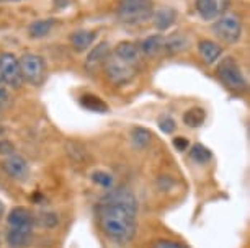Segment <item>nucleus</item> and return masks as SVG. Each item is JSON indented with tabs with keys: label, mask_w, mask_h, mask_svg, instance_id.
I'll return each instance as SVG.
<instances>
[{
	"label": "nucleus",
	"mask_w": 250,
	"mask_h": 248,
	"mask_svg": "<svg viewBox=\"0 0 250 248\" xmlns=\"http://www.w3.org/2000/svg\"><path fill=\"white\" fill-rule=\"evenodd\" d=\"M98 227L108 240L120 247L133 242L138 233V199L129 190H110L97 208Z\"/></svg>",
	"instance_id": "1"
},
{
	"label": "nucleus",
	"mask_w": 250,
	"mask_h": 248,
	"mask_svg": "<svg viewBox=\"0 0 250 248\" xmlns=\"http://www.w3.org/2000/svg\"><path fill=\"white\" fill-rule=\"evenodd\" d=\"M154 13L152 0H120L116 7V17L126 25H138V23L150 20Z\"/></svg>",
	"instance_id": "2"
},
{
	"label": "nucleus",
	"mask_w": 250,
	"mask_h": 248,
	"mask_svg": "<svg viewBox=\"0 0 250 248\" xmlns=\"http://www.w3.org/2000/svg\"><path fill=\"white\" fill-rule=\"evenodd\" d=\"M216 76L221 83L234 93H244L247 90V80L244 77V72L234 57H226L216 67Z\"/></svg>",
	"instance_id": "3"
},
{
	"label": "nucleus",
	"mask_w": 250,
	"mask_h": 248,
	"mask_svg": "<svg viewBox=\"0 0 250 248\" xmlns=\"http://www.w3.org/2000/svg\"><path fill=\"white\" fill-rule=\"evenodd\" d=\"M18 65L21 70L23 82H28L30 85L40 87L44 82L46 77V62L41 56L25 53L18 59Z\"/></svg>",
	"instance_id": "4"
},
{
	"label": "nucleus",
	"mask_w": 250,
	"mask_h": 248,
	"mask_svg": "<svg viewBox=\"0 0 250 248\" xmlns=\"http://www.w3.org/2000/svg\"><path fill=\"white\" fill-rule=\"evenodd\" d=\"M213 31L223 43H237L240 36H242V20L235 13H223L221 17L216 18Z\"/></svg>",
	"instance_id": "5"
},
{
	"label": "nucleus",
	"mask_w": 250,
	"mask_h": 248,
	"mask_svg": "<svg viewBox=\"0 0 250 248\" xmlns=\"http://www.w3.org/2000/svg\"><path fill=\"white\" fill-rule=\"evenodd\" d=\"M102 70L105 72L108 80L115 83V85H126V83L131 82L136 77V67L123 62V60L115 57L113 54H110V57L103 64Z\"/></svg>",
	"instance_id": "6"
},
{
	"label": "nucleus",
	"mask_w": 250,
	"mask_h": 248,
	"mask_svg": "<svg viewBox=\"0 0 250 248\" xmlns=\"http://www.w3.org/2000/svg\"><path fill=\"white\" fill-rule=\"evenodd\" d=\"M0 83L12 88H20L23 85L21 70L18 59L10 53L0 54Z\"/></svg>",
	"instance_id": "7"
},
{
	"label": "nucleus",
	"mask_w": 250,
	"mask_h": 248,
	"mask_svg": "<svg viewBox=\"0 0 250 248\" xmlns=\"http://www.w3.org/2000/svg\"><path fill=\"white\" fill-rule=\"evenodd\" d=\"M3 170L10 178L17 181H25L30 176V165L25 157L18 155V153H12L3 162Z\"/></svg>",
	"instance_id": "8"
},
{
	"label": "nucleus",
	"mask_w": 250,
	"mask_h": 248,
	"mask_svg": "<svg viewBox=\"0 0 250 248\" xmlns=\"http://www.w3.org/2000/svg\"><path fill=\"white\" fill-rule=\"evenodd\" d=\"M7 227L8 229H35V216L28 208L17 206L13 208L7 216Z\"/></svg>",
	"instance_id": "9"
},
{
	"label": "nucleus",
	"mask_w": 250,
	"mask_h": 248,
	"mask_svg": "<svg viewBox=\"0 0 250 248\" xmlns=\"http://www.w3.org/2000/svg\"><path fill=\"white\" fill-rule=\"evenodd\" d=\"M110 54H111V51H110V46H108L106 41L98 43L87 56L85 69L90 74H95V72H98V70H102L103 64L106 62V59L110 57Z\"/></svg>",
	"instance_id": "10"
},
{
	"label": "nucleus",
	"mask_w": 250,
	"mask_h": 248,
	"mask_svg": "<svg viewBox=\"0 0 250 248\" xmlns=\"http://www.w3.org/2000/svg\"><path fill=\"white\" fill-rule=\"evenodd\" d=\"M228 0H196L195 7L203 20L211 21L223 15Z\"/></svg>",
	"instance_id": "11"
},
{
	"label": "nucleus",
	"mask_w": 250,
	"mask_h": 248,
	"mask_svg": "<svg viewBox=\"0 0 250 248\" xmlns=\"http://www.w3.org/2000/svg\"><path fill=\"white\" fill-rule=\"evenodd\" d=\"M111 54L115 56V57L120 59V60H123V62L133 65V67H138L139 60H141L139 48L134 43H131V41H123V43H118Z\"/></svg>",
	"instance_id": "12"
},
{
	"label": "nucleus",
	"mask_w": 250,
	"mask_h": 248,
	"mask_svg": "<svg viewBox=\"0 0 250 248\" xmlns=\"http://www.w3.org/2000/svg\"><path fill=\"white\" fill-rule=\"evenodd\" d=\"M5 243L8 248H28L33 243L31 229H8L5 232Z\"/></svg>",
	"instance_id": "13"
},
{
	"label": "nucleus",
	"mask_w": 250,
	"mask_h": 248,
	"mask_svg": "<svg viewBox=\"0 0 250 248\" xmlns=\"http://www.w3.org/2000/svg\"><path fill=\"white\" fill-rule=\"evenodd\" d=\"M177 15L178 13L175 8L162 7V8H159V10H154L150 18H154V26L157 28L159 31H165L177 21Z\"/></svg>",
	"instance_id": "14"
},
{
	"label": "nucleus",
	"mask_w": 250,
	"mask_h": 248,
	"mask_svg": "<svg viewBox=\"0 0 250 248\" xmlns=\"http://www.w3.org/2000/svg\"><path fill=\"white\" fill-rule=\"evenodd\" d=\"M198 51H200L203 62L208 65L214 64L216 60L221 57V54H223V48L211 39H201L200 43H198Z\"/></svg>",
	"instance_id": "15"
},
{
	"label": "nucleus",
	"mask_w": 250,
	"mask_h": 248,
	"mask_svg": "<svg viewBox=\"0 0 250 248\" xmlns=\"http://www.w3.org/2000/svg\"><path fill=\"white\" fill-rule=\"evenodd\" d=\"M139 53H143L146 57L152 59V57H157V56L164 51V38L162 35H154V36H149L146 38L143 43L139 46Z\"/></svg>",
	"instance_id": "16"
},
{
	"label": "nucleus",
	"mask_w": 250,
	"mask_h": 248,
	"mask_svg": "<svg viewBox=\"0 0 250 248\" xmlns=\"http://www.w3.org/2000/svg\"><path fill=\"white\" fill-rule=\"evenodd\" d=\"M95 38H97V35L93 31L80 30V31H75L74 35L70 36V44H72V48L77 51V53H83V51L88 49L95 43Z\"/></svg>",
	"instance_id": "17"
},
{
	"label": "nucleus",
	"mask_w": 250,
	"mask_h": 248,
	"mask_svg": "<svg viewBox=\"0 0 250 248\" xmlns=\"http://www.w3.org/2000/svg\"><path fill=\"white\" fill-rule=\"evenodd\" d=\"M56 25V20L53 18H46V20H36L33 21L30 28H28V35L31 36V38L35 39H40V38H44V36H48L51 30L54 28Z\"/></svg>",
	"instance_id": "18"
},
{
	"label": "nucleus",
	"mask_w": 250,
	"mask_h": 248,
	"mask_svg": "<svg viewBox=\"0 0 250 248\" xmlns=\"http://www.w3.org/2000/svg\"><path fill=\"white\" fill-rule=\"evenodd\" d=\"M164 49L170 56L183 53L188 49V39L183 35H172L168 38H164Z\"/></svg>",
	"instance_id": "19"
},
{
	"label": "nucleus",
	"mask_w": 250,
	"mask_h": 248,
	"mask_svg": "<svg viewBox=\"0 0 250 248\" xmlns=\"http://www.w3.org/2000/svg\"><path fill=\"white\" fill-rule=\"evenodd\" d=\"M131 142H133L134 149L144 151V149H147L150 146V142H152V134H150V131L144 128H134L131 131Z\"/></svg>",
	"instance_id": "20"
},
{
	"label": "nucleus",
	"mask_w": 250,
	"mask_h": 248,
	"mask_svg": "<svg viewBox=\"0 0 250 248\" xmlns=\"http://www.w3.org/2000/svg\"><path fill=\"white\" fill-rule=\"evenodd\" d=\"M206 119V111L200 108V106H193L183 114V123L190 128H200Z\"/></svg>",
	"instance_id": "21"
},
{
	"label": "nucleus",
	"mask_w": 250,
	"mask_h": 248,
	"mask_svg": "<svg viewBox=\"0 0 250 248\" xmlns=\"http://www.w3.org/2000/svg\"><path fill=\"white\" fill-rule=\"evenodd\" d=\"M80 103H82V106H85L87 110L95 111V113H106L108 111L106 103L103 101L100 96H95V95H83L80 98Z\"/></svg>",
	"instance_id": "22"
},
{
	"label": "nucleus",
	"mask_w": 250,
	"mask_h": 248,
	"mask_svg": "<svg viewBox=\"0 0 250 248\" xmlns=\"http://www.w3.org/2000/svg\"><path fill=\"white\" fill-rule=\"evenodd\" d=\"M190 157H191V160H195L198 163H206V162L211 160V157L213 155H211V152L208 147L201 146V144H195L190 151Z\"/></svg>",
	"instance_id": "23"
},
{
	"label": "nucleus",
	"mask_w": 250,
	"mask_h": 248,
	"mask_svg": "<svg viewBox=\"0 0 250 248\" xmlns=\"http://www.w3.org/2000/svg\"><path fill=\"white\" fill-rule=\"evenodd\" d=\"M92 181L98 186H102V188L105 190H111L113 188V176L110 173L103 172V170H97L92 173Z\"/></svg>",
	"instance_id": "24"
},
{
	"label": "nucleus",
	"mask_w": 250,
	"mask_h": 248,
	"mask_svg": "<svg viewBox=\"0 0 250 248\" xmlns=\"http://www.w3.org/2000/svg\"><path fill=\"white\" fill-rule=\"evenodd\" d=\"M159 128L165 134H172L177 128V123H175V119L170 118V116H162V118L159 119Z\"/></svg>",
	"instance_id": "25"
},
{
	"label": "nucleus",
	"mask_w": 250,
	"mask_h": 248,
	"mask_svg": "<svg viewBox=\"0 0 250 248\" xmlns=\"http://www.w3.org/2000/svg\"><path fill=\"white\" fill-rule=\"evenodd\" d=\"M12 153H15V146L7 139L0 140V155L8 157V155H12Z\"/></svg>",
	"instance_id": "26"
},
{
	"label": "nucleus",
	"mask_w": 250,
	"mask_h": 248,
	"mask_svg": "<svg viewBox=\"0 0 250 248\" xmlns=\"http://www.w3.org/2000/svg\"><path fill=\"white\" fill-rule=\"evenodd\" d=\"M152 248H187V247H183L180 242L175 240H157L152 245Z\"/></svg>",
	"instance_id": "27"
},
{
	"label": "nucleus",
	"mask_w": 250,
	"mask_h": 248,
	"mask_svg": "<svg viewBox=\"0 0 250 248\" xmlns=\"http://www.w3.org/2000/svg\"><path fill=\"white\" fill-rule=\"evenodd\" d=\"M12 98H10V93L5 87H0V110L7 108L8 105H10Z\"/></svg>",
	"instance_id": "28"
},
{
	"label": "nucleus",
	"mask_w": 250,
	"mask_h": 248,
	"mask_svg": "<svg viewBox=\"0 0 250 248\" xmlns=\"http://www.w3.org/2000/svg\"><path fill=\"white\" fill-rule=\"evenodd\" d=\"M173 146H175L177 151L183 152V151H187L190 144H188V140L185 137H175V139H173Z\"/></svg>",
	"instance_id": "29"
},
{
	"label": "nucleus",
	"mask_w": 250,
	"mask_h": 248,
	"mask_svg": "<svg viewBox=\"0 0 250 248\" xmlns=\"http://www.w3.org/2000/svg\"><path fill=\"white\" fill-rule=\"evenodd\" d=\"M3 216H5V206H3V203L0 201V221L3 219Z\"/></svg>",
	"instance_id": "30"
},
{
	"label": "nucleus",
	"mask_w": 250,
	"mask_h": 248,
	"mask_svg": "<svg viewBox=\"0 0 250 248\" xmlns=\"http://www.w3.org/2000/svg\"><path fill=\"white\" fill-rule=\"evenodd\" d=\"M3 134H5V128H2V126H0V137H2Z\"/></svg>",
	"instance_id": "31"
},
{
	"label": "nucleus",
	"mask_w": 250,
	"mask_h": 248,
	"mask_svg": "<svg viewBox=\"0 0 250 248\" xmlns=\"http://www.w3.org/2000/svg\"><path fill=\"white\" fill-rule=\"evenodd\" d=\"M0 121H2V110H0Z\"/></svg>",
	"instance_id": "32"
},
{
	"label": "nucleus",
	"mask_w": 250,
	"mask_h": 248,
	"mask_svg": "<svg viewBox=\"0 0 250 248\" xmlns=\"http://www.w3.org/2000/svg\"><path fill=\"white\" fill-rule=\"evenodd\" d=\"M0 243H2V237H0Z\"/></svg>",
	"instance_id": "33"
}]
</instances>
